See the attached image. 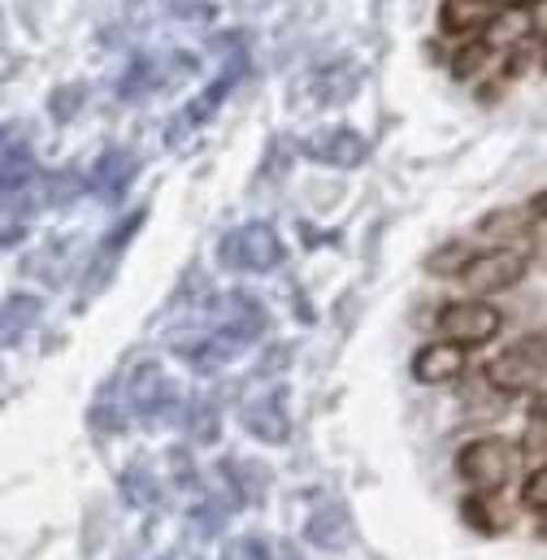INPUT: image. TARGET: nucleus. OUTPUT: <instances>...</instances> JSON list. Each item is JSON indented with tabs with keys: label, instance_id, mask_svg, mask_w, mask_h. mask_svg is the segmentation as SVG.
Returning a JSON list of instances; mask_svg holds the SVG:
<instances>
[{
	"label": "nucleus",
	"instance_id": "nucleus-3",
	"mask_svg": "<svg viewBox=\"0 0 547 560\" xmlns=\"http://www.w3.org/2000/svg\"><path fill=\"white\" fill-rule=\"evenodd\" d=\"M500 308L482 304V300H456L439 313V335L461 343V348H474V343H487L500 335Z\"/></svg>",
	"mask_w": 547,
	"mask_h": 560
},
{
	"label": "nucleus",
	"instance_id": "nucleus-5",
	"mask_svg": "<svg viewBox=\"0 0 547 560\" xmlns=\"http://www.w3.org/2000/svg\"><path fill=\"white\" fill-rule=\"evenodd\" d=\"M412 374L417 383H452L465 374V348L443 339V343H426L417 357H412Z\"/></svg>",
	"mask_w": 547,
	"mask_h": 560
},
{
	"label": "nucleus",
	"instance_id": "nucleus-10",
	"mask_svg": "<svg viewBox=\"0 0 547 560\" xmlns=\"http://www.w3.org/2000/svg\"><path fill=\"white\" fill-rule=\"evenodd\" d=\"M522 504H526V509H535V517H544V504H547V474H544V465H535V474L526 478Z\"/></svg>",
	"mask_w": 547,
	"mask_h": 560
},
{
	"label": "nucleus",
	"instance_id": "nucleus-4",
	"mask_svg": "<svg viewBox=\"0 0 547 560\" xmlns=\"http://www.w3.org/2000/svg\"><path fill=\"white\" fill-rule=\"evenodd\" d=\"M522 275H526V257L513 253V248H496V253L469 257L456 279L465 282L469 291H478V295H491V291H504V287L522 282Z\"/></svg>",
	"mask_w": 547,
	"mask_h": 560
},
{
	"label": "nucleus",
	"instance_id": "nucleus-11",
	"mask_svg": "<svg viewBox=\"0 0 547 560\" xmlns=\"http://www.w3.org/2000/svg\"><path fill=\"white\" fill-rule=\"evenodd\" d=\"M461 517H465V522H469L474 530H482V535H491V530H496V522H487L491 513H487V509H482L478 500H465V509H461Z\"/></svg>",
	"mask_w": 547,
	"mask_h": 560
},
{
	"label": "nucleus",
	"instance_id": "nucleus-2",
	"mask_svg": "<svg viewBox=\"0 0 547 560\" xmlns=\"http://www.w3.org/2000/svg\"><path fill=\"white\" fill-rule=\"evenodd\" d=\"M456 469L474 491H500L517 469V452L504 439H474L461 447Z\"/></svg>",
	"mask_w": 547,
	"mask_h": 560
},
{
	"label": "nucleus",
	"instance_id": "nucleus-7",
	"mask_svg": "<svg viewBox=\"0 0 547 560\" xmlns=\"http://www.w3.org/2000/svg\"><path fill=\"white\" fill-rule=\"evenodd\" d=\"M500 13L496 0H443V31L452 35H478Z\"/></svg>",
	"mask_w": 547,
	"mask_h": 560
},
{
	"label": "nucleus",
	"instance_id": "nucleus-6",
	"mask_svg": "<svg viewBox=\"0 0 547 560\" xmlns=\"http://www.w3.org/2000/svg\"><path fill=\"white\" fill-rule=\"evenodd\" d=\"M278 240H274L270 226H248V231H240L231 244H226V261L231 266H248V270H266V266H274L278 261Z\"/></svg>",
	"mask_w": 547,
	"mask_h": 560
},
{
	"label": "nucleus",
	"instance_id": "nucleus-1",
	"mask_svg": "<svg viewBox=\"0 0 547 560\" xmlns=\"http://www.w3.org/2000/svg\"><path fill=\"white\" fill-rule=\"evenodd\" d=\"M487 383L504 396H517V392H531V387L539 392V383H544V335H526L509 352H500L487 365Z\"/></svg>",
	"mask_w": 547,
	"mask_h": 560
},
{
	"label": "nucleus",
	"instance_id": "nucleus-9",
	"mask_svg": "<svg viewBox=\"0 0 547 560\" xmlns=\"http://www.w3.org/2000/svg\"><path fill=\"white\" fill-rule=\"evenodd\" d=\"M474 253L465 248V244H447V248H439L434 257H430V275H443V279H456L461 270H465V261H469Z\"/></svg>",
	"mask_w": 547,
	"mask_h": 560
},
{
	"label": "nucleus",
	"instance_id": "nucleus-8",
	"mask_svg": "<svg viewBox=\"0 0 547 560\" xmlns=\"http://www.w3.org/2000/svg\"><path fill=\"white\" fill-rule=\"evenodd\" d=\"M35 322V300H13L0 308V343H13Z\"/></svg>",
	"mask_w": 547,
	"mask_h": 560
}]
</instances>
